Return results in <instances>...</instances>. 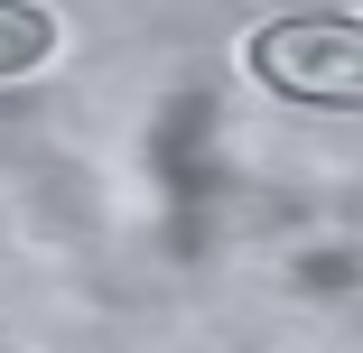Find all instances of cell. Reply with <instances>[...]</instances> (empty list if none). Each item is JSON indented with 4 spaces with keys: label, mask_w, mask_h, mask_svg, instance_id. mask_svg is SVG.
Here are the masks:
<instances>
[{
    "label": "cell",
    "mask_w": 363,
    "mask_h": 353,
    "mask_svg": "<svg viewBox=\"0 0 363 353\" xmlns=\"http://www.w3.org/2000/svg\"><path fill=\"white\" fill-rule=\"evenodd\" d=\"M252 75L279 103H317V112H363V19L308 10V19H270L252 37Z\"/></svg>",
    "instance_id": "cell-1"
},
{
    "label": "cell",
    "mask_w": 363,
    "mask_h": 353,
    "mask_svg": "<svg viewBox=\"0 0 363 353\" xmlns=\"http://www.w3.org/2000/svg\"><path fill=\"white\" fill-rule=\"evenodd\" d=\"M47 56H56V19L38 10V0H0V84L38 75Z\"/></svg>",
    "instance_id": "cell-2"
}]
</instances>
